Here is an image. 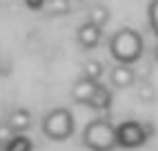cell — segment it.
Returning a JSON list of instances; mask_svg holds the SVG:
<instances>
[{"mask_svg":"<svg viewBox=\"0 0 158 151\" xmlns=\"http://www.w3.org/2000/svg\"><path fill=\"white\" fill-rule=\"evenodd\" d=\"M82 145L89 151H114L118 147L116 127L105 118H96V120L87 122L82 129Z\"/></svg>","mask_w":158,"mask_h":151,"instance_id":"2","label":"cell"},{"mask_svg":"<svg viewBox=\"0 0 158 151\" xmlns=\"http://www.w3.org/2000/svg\"><path fill=\"white\" fill-rule=\"evenodd\" d=\"M147 16H149V27L158 38V0H152L149 9H147Z\"/></svg>","mask_w":158,"mask_h":151,"instance_id":"14","label":"cell"},{"mask_svg":"<svg viewBox=\"0 0 158 151\" xmlns=\"http://www.w3.org/2000/svg\"><path fill=\"white\" fill-rule=\"evenodd\" d=\"M102 27H98V25H94V22H82L80 27H78V34H76V38H78V45L82 47V49H94L100 42V38H102V31H100Z\"/></svg>","mask_w":158,"mask_h":151,"instance_id":"6","label":"cell"},{"mask_svg":"<svg viewBox=\"0 0 158 151\" xmlns=\"http://www.w3.org/2000/svg\"><path fill=\"white\" fill-rule=\"evenodd\" d=\"M69 9H71L69 0H47L45 2V11L49 16H67Z\"/></svg>","mask_w":158,"mask_h":151,"instance_id":"11","label":"cell"},{"mask_svg":"<svg viewBox=\"0 0 158 151\" xmlns=\"http://www.w3.org/2000/svg\"><path fill=\"white\" fill-rule=\"evenodd\" d=\"M98 84H100L98 80H91V78L80 76V78L73 82V87H71V98H73V102H78V104H89L94 91L98 89Z\"/></svg>","mask_w":158,"mask_h":151,"instance_id":"5","label":"cell"},{"mask_svg":"<svg viewBox=\"0 0 158 151\" xmlns=\"http://www.w3.org/2000/svg\"><path fill=\"white\" fill-rule=\"evenodd\" d=\"M7 124L11 127L14 133H25L31 127V113L27 109H23V107H20V109H14L9 113V118H7Z\"/></svg>","mask_w":158,"mask_h":151,"instance_id":"8","label":"cell"},{"mask_svg":"<svg viewBox=\"0 0 158 151\" xmlns=\"http://www.w3.org/2000/svg\"><path fill=\"white\" fill-rule=\"evenodd\" d=\"M73 113L65 107H58V109L49 111L43 120V133L45 138L54 140V142H62V140L71 138L73 133Z\"/></svg>","mask_w":158,"mask_h":151,"instance_id":"3","label":"cell"},{"mask_svg":"<svg viewBox=\"0 0 158 151\" xmlns=\"http://www.w3.org/2000/svg\"><path fill=\"white\" fill-rule=\"evenodd\" d=\"M2 151H34V142L25 133H16L9 142L2 147Z\"/></svg>","mask_w":158,"mask_h":151,"instance_id":"10","label":"cell"},{"mask_svg":"<svg viewBox=\"0 0 158 151\" xmlns=\"http://www.w3.org/2000/svg\"><path fill=\"white\" fill-rule=\"evenodd\" d=\"M14 136H16V133L11 131V127H9L7 122H5L2 127H0V145H2V147H5V145H7V142H9V140H11Z\"/></svg>","mask_w":158,"mask_h":151,"instance_id":"15","label":"cell"},{"mask_svg":"<svg viewBox=\"0 0 158 151\" xmlns=\"http://www.w3.org/2000/svg\"><path fill=\"white\" fill-rule=\"evenodd\" d=\"M82 76H85V78H91V80H98V82H100L102 64H100L98 60H87L85 67H82Z\"/></svg>","mask_w":158,"mask_h":151,"instance_id":"13","label":"cell"},{"mask_svg":"<svg viewBox=\"0 0 158 151\" xmlns=\"http://www.w3.org/2000/svg\"><path fill=\"white\" fill-rule=\"evenodd\" d=\"M109 80H111V84H114L116 89H127V87H131V84H134L136 73H134V69H131V64L118 62L116 67H111Z\"/></svg>","mask_w":158,"mask_h":151,"instance_id":"7","label":"cell"},{"mask_svg":"<svg viewBox=\"0 0 158 151\" xmlns=\"http://www.w3.org/2000/svg\"><path fill=\"white\" fill-rule=\"evenodd\" d=\"M154 58H156V62H158V42H156V47H154Z\"/></svg>","mask_w":158,"mask_h":151,"instance_id":"17","label":"cell"},{"mask_svg":"<svg viewBox=\"0 0 158 151\" xmlns=\"http://www.w3.org/2000/svg\"><path fill=\"white\" fill-rule=\"evenodd\" d=\"M143 47H145V40L136 29L131 27H123L118 29L109 40V53L116 62H123V64H134L143 56Z\"/></svg>","mask_w":158,"mask_h":151,"instance_id":"1","label":"cell"},{"mask_svg":"<svg viewBox=\"0 0 158 151\" xmlns=\"http://www.w3.org/2000/svg\"><path fill=\"white\" fill-rule=\"evenodd\" d=\"M45 2H47V0H25V5H27L29 9H34V11L45 9Z\"/></svg>","mask_w":158,"mask_h":151,"instance_id":"16","label":"cell"},{"mask_svg":"<svg viewBox=\"0 0 158 151\" xmlns=\"http://www.w3.org/2000/svg\"><path fill=\"white\" fill-rule=\"evenodd\" d=\"M87 107H91V109H96V111L109 109L111 107V89L105 87V84H98V89L94 91V96H91V100H89Z\"/></svg>","mask_w":158,"mask_h":151,"instance_id":"9","label":"cell"},{"mask_svg":"<svg viewBox=\"0 0 158 151\" xmlns=\"http://www.w3.org/2000/svg\"><path fill=\"white\" fill-rule=\"evenodd\" d=\"M116 140L120 149H136L145 145L147 140V127L138 120H125L116 127Z\"/></svg>","mask_w":158,"mask_h":151,"instance_id":"4","label":"cell"},{"mask_svg":"<svg viewBox=\"0 0 158 151\" xmlns=\"http://www.w3.org/2000/svg\"><path fill=\"white\" fill-rule=\"evenodd\" d=\"M89 22H94V25H98V27H102V25H107V20H109V11H107V7H102V5H96V7H91V11H89Z\"/></svg>","mask_w":158,"mask_h":151,"instance_id":"12","label":"cell"}]
</instances>
